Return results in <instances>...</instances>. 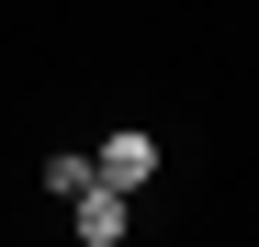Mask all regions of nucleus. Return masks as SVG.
I'll return each mask as SVG.
<instances>
[{"label":"nucleus","instance_id":"3","mask_svg":"<svg viewBox=\"0 0 259 247\" xmlns=\"http://www.w3.org/2000/svg\"><path fill=\"white\" fill-rule=\"evenodd\" d=\"M91 180H102V169H91V157H79V146H57V157H46V191H57V202H79Z\"/></svg>","mask_w":259,"mask_h":247},{"label":"nucleus","instance_id":"1","mask_svg":"<svg viewBox=\"0 0 259 247\" xmlns=\"http://www.w3.org/2000/svg\"><path fill=\"white\" fill-rule=\"evenodd\" d=\"M91 169H102L113 191H147V180H158V135H147V124H113V135L91 146Z\"/></svg>","mask_w":259,"mask_h":247},{"label":"nucleus","instance_id":"2","mask_svg":"<svg viewBox=\"0 0 259 247\" xmlns=\"http://www.w3.org/2000/svg\"><path fill=\"white\" fill-rule=\"evenodd\" d=\"M124 202H136V191H113V180H91V191L68 202V225L91 236V247H124V225H136V214H124Z\"/></svg>","mask_w":259,"mask_h":247}]
</instances>
